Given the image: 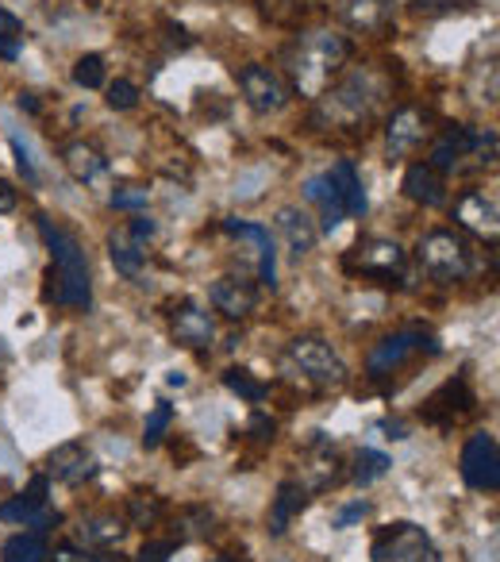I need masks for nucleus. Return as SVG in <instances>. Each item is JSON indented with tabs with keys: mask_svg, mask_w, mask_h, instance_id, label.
I'll list each match as a JSON object with an SVG mask.
<instances>
[{
	"mask_svg": "<svg viewBox=\"0 0 500 562\" xmlns=\"http://www.w3.org/2000/svg\"><path fill=\"white\" fill-rule=\"evenodd\" d=\"M35 227H39L43 243L50 250L47 301L73 308V313H89V305H93V281H89V258L81 250V243L73 239V232H66L50 216H35Z\"/></svg>",
	"mask_w": 500,
	"mask_h": 562,
	"instance_id": "nucleus-1",
	"label": "nucleus"
},
{
	"mask_svg": "<svg viewBox=\"0 0 500 562\" xmlns=\"http://www.w3.org/2000/svg\"><path fill=\"white\" fill-rule=\"evenodd\" d=\"M351 63V40L339 32H305L297 40L289 55V78L305 101H320L331 89V81L343 74V66Z\"/></svg>",
	"mask_w": 500,
	"mask_h": 562,
	"instance_id": "nucleus-2",
	"label": "nucleus"
},
{
	"mask_svg": "<svg viewBox=\"0 0 500 562\" xmlns=\"http://www.w3.org/2000/svg\"><path fill=\"white\" fill-rule=\"evenodd\" d=\"M285 374L293 378H305L308 385H320V390H339L346 385V367L331 344H323L320 336H305V339H293L285 347V359H282Z\"/></svg>",
	"mask_w": 500,
	"mask_h": 562,
	"instance_id": "nucleus-3",
	"label": "nucleus"
},
{
	"mask_svg": "<svg viewBox=\"0 0 500 562\" xmlns=\"http://www.w3.org/2000/svg\"><path fill=\"white\" fill-rule=\"evenodd\" d=\"M416 258H420L423 273L435 281H466L474 273V250H469L466 235L435 227L416 243Z\"/></svg>",
	"mask_w": 500,
	"mask_h": 562,
	"instance_id": "nucleus-4",
	"label": "nucleus"
},
{
	"mask_svg": "<svg viewBox=\"0 0 500 562\" xmlns=\"http://www.w3.org/2000/svg\"><path fill=\"white\" fill-rule=\"evenodd\" d=\"M462 158H477L481 166H492L497 162V132L492 127H462V124L446 127L435 139V147H431L428 166L439 173H451L462 166Z\"/></svg>",
	"mask_w": 500,
	"mask_h": 562,
	"instance_id": "nucleus-5",
	"label": "nucleus"
},
{
	"mask_svg": "<svg viewBox=\"0 0 500 562\" xmlns=\"http://www.w3.org/2000/svg\"><path fill=\"white\" fill-rule=\"evenodd\" d=\"M377 97H382V89L374 86L370 74H351L343 86H336L331 93L320 97L316 120H320V124H336V127H354L370 116Z\"/></svg>",
	"mask_w": 500,
	"mask_h": 562,
	"instance_id": "nucleus-6",
	"label": "nucleus"
},
{
	"mask_svg": "<svg viewBox=\"0 0 500 562\" xmlns=\"http://www.w3.org/2000/svg\"><path fill=\"white\" fill-rule=\"evenodd\" d=\"M416 355H439L435 336H431V331H420V328L393 331V336H385L382 344H374V351L366 355V374L389 378V374H397L400 367H408Z\"/></svg>",
	"mask_w": 500,
	"mask_h": 562,
	"instance_id": "nucleus-7",
	"label": "nucleus"
},
{
	"mask_svg": "<svg viewBox=\"0 0 500 562\" xmlns=\"http://www.w3.org/2000/svg\"><path fill=\"white\" fill-rule=\"evenodd\" d=\"M370 554H374V562H443V554L431 543V536L412 520L389 524V528L377 531Z\"/></svg>",
	"mask_w": 500,
	"mask_h": 562,
	"instance_id": "nucleus-8",
	"label": "nucleus"
},
{
	"mask_svg": "<svg viewBox=\"0 0 500 562\" xmlns=\"http://www.w3.org/2000/svg\"><path fill=\"white\" fill-rule=\"evenodd\" d=\"M462 482L477 493H497L500 490V447L492 431H474L462 447Z\"/></svg>",
	"mask_w": 500,
	"mask_h": 562,
	"instance_id": "nucleus-9",
	"label": "nucleus"
},
{
	"mask_svg": "<svg viewBox=\"0 0 500 562\" xmlns=\"http://www.w3.org/2000/svg\"><path fill=\"white\" fill-rule=\"evenodd\" d=\"M239 89H242V101L250 104L254 112L270 116V112H282L289 104V86L282 81V74H274L270 66L262 63H247L239 66Z\"/></svg>",
	"mask_w": 500,
	"mask_h": 562,
	"instance_id": "nucleus-10",
	"label": "nucleus"
},
{
	"mask_svg": "<svg viewBox=\"0 0 500 562\" xmlns=\"http://www.w3.org/2000/svg\"><path fill=\"white\" fill-rule=\"evenodd\" d=\"M47 493H50V477L47 474L32 477V485H27L20 497H12V501H4V505H0V520H4V524H24V528H32V531L55 528L58 513H50V508H47Z\"/></svg>",
	"mask_w": 500,
	"mask_h": 562,
	"instance_id": "nucleus-11",
	"label": "nucleus"
},
{
	"mask_svg": "<svg viewBox=\"0 0 500 562\" xmlns=\"http://www.w3.org/2000/svg\"><path fill=\"white\" fill-rule=\"evenodd\" d=\"M428 135H431V116L423 109H416V104H405L385 124V150H389V158H408L420 150V143Z\"/></svg>",
	"mask_w": 500,
	"mask_h": 562,
	"instance_id": "nucleus-12",
	"label": "nucleus"
},
{
	"mask_svg": "<svg viewBox=\"0 0 500 562\" xmlns=\"http://www.w3.org/2000/svg\"><path fill=\"white\" fill-rule=\"evenodd\" d=\"M343 266L362 278H393L405 270V247L393 239H366L346 255Z\"/></svg>",
	"mask_w": 500,
	"mask_h": 562,
	"instance_id": "nucleus-13",
	"label": "nucleus"
},
{
	"mask_svg": "<svg viewBox=\"0 0 500 562\" xmlns=\"http://www.w3.org/2000/svg\"><path fill=\"white\" fill-rule=\"evenodd\" d=\"M96 470H101L96 454L89 451L86 443H78V439H70V443L55 447V451L47 454V477H55V482H63V485L93 482Z\"/></svg>",
	"mask_w": 500,
	"mask_h": 562,
	"instance_id": "nucleus-14",
	"label": "nucleus"
},
{
	"mask_svg": "<svg viewBox=\"0 0 500 562\" xmlns=\"http://www.w3.org/2000/svg\"><path fill=\"white\" fill-rule=\"evenodd\" d=\"M474 390H469L466 374L451 378V382L443 385V390H435L428 397V405H423V420L428 424H439V428H451V424H458L462 416L474 408Z\"/></svg>",
	"mask_w": 500,
	"mask_h": 562,
	"instance_id": "nucleus-15",
	"label": "nucleus"
},
{
	"mask_svg": "<svg viewBox=\"0 0 500 562\" xmlns=\"http://www.w3.org/2000/svg\"><path fill=\"white\" fill-rule=\"evenodd\" d=\"M224 232L235 235V239H247L254 247V255H259V281L266 290H277V247L270 227L250 224V220H224Z\"/></svg>",
	"mask_w": 500,
	"mask_h": 562,
	"instance_id": "nucleus-16",
	"label": "nucleus"
},
{
	"mask_svg": "<svg viewBox=\"0 0 500 562\" xmlns=\"http://www.w3.org/2000/svg\"><path fill=\"white\" fill-rule=\"evenodd\" d=\"M208 301L219 316H227V321H247V316L254 313V305H259V290H254L250 281L231 278V273H227V278L212 281Z\"/></svg>",
	"mask_w": 500,
	"mask_h": 562,
	"instance_id": "nucleus-17",
	"label": "nucleus"
},
{
	"mask_svg": "<svg viewBox=\"0 0 500 562\" xmlns=\"http://www.w3.org/2000/svg\"><path fill=\"white\" fill-rule=\"evenodd\" d=\"M397 0H336V16L351 32H385L393 24Z\"/></svg>",
	"mask_w": 500,
	"mask_h": 562,
	"instance_id": "nucleus-18",
	"label": "nucleus"
},
{
	"mask_svg": "<svg viewBox=\"0 0 500 562\" xmlns=\"http://www.w3.org/2000/svg\"><path fill=\"white\" fill-rule=\"evenodd\" d=\"M170 324H173V339H178L181 347H189V351H204V347H212V339H216V321H212V313L193 305V301L173 308Z\"/></svg>",
	"mask_w": 500,
	"mask_h": 562,
	"instance_id": "nucleus-19",
	"label": "nucleus"
},
{
	"mask_svg": "<svg viewBox=\"0 0 500 562\" xmlns=\"http://www.w3.org/2000/svg\"><path fill=\"white\" fill-rule=\"evenodd\" d=\"M454 220H458L462 232L469 235H489V239H497V201H492L489 193H481V189H469V193L458 196V204H454Z\"/></svg>",
	"mask_w": 500,
	"mask_h": 562,
	"instance_id": "nucleus-20",
	"label": "nucleus"
},
{
	"mask_svg": "<svg viewBox=\"0 0 500 562\" xmlns=\"http://www.w3.org/2000/svg\"><path fill=\"white\" fill-rule=\"evenodd\" d=\"M274 224H277V232H282L285 247L293 250V258L312 255L316 243H320V227H316V220L308 216L305 209H297V204H285V209H277Z\"/></svg>",
	"mask_w": 500,
	"mask_h": 562,
	"instance_id": "nucleus-21",
	"label": "nucleus"
},
{
	"mask_svg": "<svg viewBox=\"0 0 500 562\" xmlns=\"http://www.w3.org/2000/svg\"><path fill=\"white\" fill-rule=\"evenodd\" d=\"M308 508V485L297 482V477H285L274 493V505H270V536H285L289 524L297 520Z\"/></svg>",
	"mask_w": 500,
	"mask_h": 562,
	"instance_id": "nucleus-22",
	"label": "nucleus"
},
{
	"mask_svg": "<svg viewBox=\"0 0 500 562\" xmlns=\"http://www.w3.org/2000/svg\"><path fill=\"white\" fill-rule=\"evenodd\" d=\"M405 196L416 204H423V209H439V204L446 201V181L439 170H431L428 162H416L408 166L405 173Z\"/></svg>",
	"mask_w": 500,
	"mask_h": 562,
	"instance_id": "nucleus-23",
	"label": "nucleus"
},
{
	"mask_svg": "<svg viewBox=\"0 0 500 562\" xmlns=\"http://www.w3.org/2000/svg\"><path fill=\"white\" fill-rule=\"evenodd\" d=\"M305 201L320 204V224H316L320 232H336V227L346 220V209H343V201H339L328 173H316V178L305 181Z\"/></svg>",
	"mask_w": 500,
	"mask_h": 562,
	"instance_id": "nucleus-24",
	"label": "nucleus"
},
{
	"mask_svg": "<svg viewBox=\"0 0 500 562\" xmlns=\"http://www.w3.org/2000/svg\"><path fill=\"white\" fill-rule=\"evenodd\" d=\"M127 536V520L116 513H101V516H86L78 528V539L81 547H96V551H104V547H116L120 539Z\"/></svg>",
	"mask_w": 500,
	"mask_h": 562,
	"instance_id": "nucleus-25",
	"label": "nucleus"
},
{
	"mask_svg": "<svg viewBox=\"0 0 500 562\" xmlns=\"http://www.w3.org/2000/svg\"><path fill=\"white\" fill-rule=\"evenodd\" d=\"M328 178H331V186H336V193H339V201H343V209H346V216H362L366 212V189H362V178H359V170H354V162H336L328 170Z\"/></svg>",
	"mask_w": 500,
	"mask_h": 562,
	"instance_id": "nucleus-26",
	"label": "nucleus"
},
{
	"mask_svg": "<svg viewBox=\"0 0 500 562\" xmlns=\"http://www.w3.org/2000/svg\"><path fill=\"white\" fill-rule=\"evenodd\" d=\"M63 162L66 170L73 173L78 181H96L104 170H109V158H104V150H96L93 143H66L63 147Z\"/></svg>",
	"mask_w": 500,
	"mask_h": 562,
	"instance_id": "nucleus-27",
	"label": "nucleus"
},
{
	"mask_svg": "<svg viewBox=\"0 0 500 562\" xmlns=\"http://www.w3.org/2000/svg\"><path fill=\"white\" fill-rule=\"evenodd\" d=\"M109 255L124 278H139L147 266V243H139L132 232H112L109 235Z\"/></svg>",
	"mask_w": 500,
	"mask_h": 562,
	"instance_id": "nucleus-28",
	"label": "nucleus"
},
{
	"mask_svg": "<svg viewBox=\"0 0 500 562\" xmlns=\"http://www.w3.org/2000/svg\"><path fill=\"white\" fill-rule=\"evenodd\" d=\"M50 547H47V531H20L9 543L0 547V562H47Z\"/></svg>",
	"mask_w": 500,
	"mask_h": 562,
	"instance_id": "nucleus-29",
	"label": "nucleus"
},
{
	"mask_svg": "<svg viewBox=\"0 0 500 562\" xmlns=\"http://www.w3.org/2000/svg\"><path fill=\"white\" fill-rule=\"evenodd\" d=\"M224 385L235 393V397L247 401V405H262V401H266V385H262L259 378L250 374V370H242V367L224 370Z\"/></svg>",
	"mask_w": 500,
	"mask_h": 562,
	"instance_id": "nucleus-30",
	"label": "nucleus"
},
{
	"mask_svg": "<svg viewBox=\"0 0 500 562\" xmlns=\"http://www.w3.org/2000/svg\"><path fill=\"white\" fill-rule=\"evenodd\" d=\"M389 467H393L389 454L370 451V447H362V451L354 454V470H351V477H354V482H359V485H374L377 477L389 474Z\"/></svg>",
	"mask_w": 500,
	"mask_h": 562,
	"instance_id": "nucleus-31",
	"label": "nucleus"
},
{
	"mask_svg": "<svg viewBox=\"0 0 500 562\" xmlns=\"http://www.w3.org/2000/svg\"><path fill=\"white\" fill-rule=\"evenodd\" d=\"M104 78H109V66H104L101 55H81L73 63V81L81 89H104Z\"/></svg>",
	"mask_w": 500,
	"mask_h": 562,
	"instance_id": "nucleus-32",
	"label": "nucleus"
},
{
	"mask_svg": "<svg viewBox=\"0 0 500 562\" xmlns=\"http://www.w3.org/2000/svg\"><path fill=\"white\" fill-rule=\"evenodd\" d=\"M173 420V405H155V413L147 416V428H143V447H158L166 439V428Z\"/></svg>",
	"mask_w": 500,
	"mask_h": 562,
	"instance_id": "nucleus-33",
	"label": "nucleus"
},
{
	"mask_svg": "<svg viewBox=\"0 0 500 562\" xmlns=\"http://www.w3.org/2000/svg\"><path fill=\"white\" fill-rule=\"evenodd\" d=\"M147 201H150V189H143V186H120V189H112V196H109V204L120 212L147 209Z\"/></svg>",
	"mask_w": 500,
	"mask_h": 562,
	"instance_id": "nucleus-34",
	"label": "nucleus"
},
{
	"mask_svg": "<svg viewBox=\"0 0 500 562\" xmlns=\"http://www.w3.org/2000/svg\"><path fill=\"white\" fill-rule=\"evenodd\" d=\"M104 101H109V109H116V112H132L135 104H139V89H135L132 81L116 78L109 86V97H104Z\"/></svg>",
	"mask_w": 500,
	"mask_h": 562,
	"instance_id": "nucleus-35",
	"label": "nucleus"
},
{
	"mask_svg": "<svg viewBox=\"0 0 500 562\" xmlns=\"http://www.w3.org/2000/svg\"><path fill=\"white\" fill-rule=\"evenodd\" d=\"M178 543L181 539H147L135 554V562H170L178 554Z\"/></svg>",
	"mask_w": 500,
	"mask_h": 562,
	"instance_id": "nucleus-36",
	"label": "nucleus"
},
{
	"mask_svg": "<svg viewBox=\"0 0 500 562\" xmlns=\"http://www.w3.org/2000/svg\"><path fill=\"white\" fill-rule=\"evenodd\" d=\"M158 513H162V501H158V497H150V501L132 497V524H135V528H147V524H155Z\"/></svg>",
	"mask_w": 500,
	"mask_h": 562,
	"instance_id": "nucleus-37",
	"label": "nucleus"
},
{
	"mask_svg": "<svg viewBox=\"0 0 500 562\" xmlns=\"http://www.w3.org/2000/svg\"><path fill=\"white\" fill-rule=\"evenodd\" d=\"M12 150H16V170L24 173V181H39V170H35V162H32V150L24 147V139L20 135H12Z\"/></svg>",
	"mask_w": 500,
	"mask_h": 562,
	"instance_id": "nucleus-38",
	"label": "nucleus"
},
{
	"mask_svg": "<svg viewBox=\"0 0 500 562\" xmlns=\"http://www.w3.org/2000/svg\"><path fill=\"white\" fill-rule=\"evenodd\" d=\"M370 513V501H354V505H346L343 513H339V528H346V524H354V520H362V516Z\"/></svg>",
	"mask_w": 500,
	"mask_h": 562,
	"instance_id": "nucleus-39",
	"label": "nucleus"
},
{
	"mask_svg": "<svg viewBox=\"0 0 500 562\" xmlns=\"http://www.w3.org/2000/svg\"><path fill=\"white\" fill-rule=\"evenodd\" d=\"M50 562H93V554L78 551V547L66 543V547H55V559H50Z\"/></svg>",
	"mask_w": 500,
	"mask_h": 562,
	"instance_id": "nucleus-40",
	"label": "nucleus"
},
{
	"mask_svg": "<svg viewBox=\"0 0 500 562\" xmlns=\"http://www.w3.org/2000/svg\"><path fill=\"white\" fill-rule=\"evenodd\" d=\"M127 232H132V235H135V239H139V243H147L150 235L158 232V224H155V220H150V216H135V224L127 227Z\"/></svg>",
	"mask_w": 500,
	"mask_h": 562,
	"instance_id": "nucleus-41",
	"label": "nucleus"
},
{
	"mask_svg": "<svg viewBox=\"0 0 500 562\" xmlns=\"http://www.w3.org/2000/svg\"><path fill=\"white\" fill-rule=\"evenodd\" d=\"M20 32H24V24H20V16H12L4 4H0V35H16L20 40Z\"/></svg>",
	"mask_w": 500,
	"mask_h": 562,
	"instance_id": "nucleus-42",
	"label": "nucleus"
},
{
	"mask_svg": "<svg viewBox=\"0 0 500 562\" xmlns=\"http://www.w3.org/2000/svg\"><path fill=\"white\" fill-rule=\"evenodd\" d=\"M0 58H9V63H16V58H20V40H16V35H0Z\"/></svg>",
	"mask_w": 500,
	"mask_h": 562,
	"instance_id": "nucleus-43",
	"label": "nucleus"
},
{
	"mask_svg": "<svg viewBox=\"0 0 500 562\" xmlns=\"http://www.w3.org/2000/svg\"><path fill=\"white\" fill-rule=\"evenodd\" d=\"M250 431H254V436H259V439H274V420H266V416H262V413H254V420H250Z\"/></svg>",
	"mask_w": 500,
	"mask_h": 562,
	"instance_id": "nucleus-44",
	"label": "nucleus"
},
{
	"mask_svg": "<svg viewBox=\"0 0 500 562\" xmlns=\"http://www.w3.org/2000/svg\"><path fill=\"white\" fill-rule=\"evenodd\" d=\"M12 209H16V189L0 178V212H12Z\"/></svg>",
	"mask_w": 500,
	"mask_h": 562,
	"instance_id": "nucleus-45",
	"label": "nucleus"
},
{
	"mask_svg": "<svg viewBox=\"0 0 500 562\" xmlns=\"http://www.w3.org/2000/svg\"><path fill=\"white\" fill-rule=\"evenodd\" d=\"M16 104H20L24 112H39V101H35V93H20V97H16Z\"/></svg>",
	"mask_w": 500,
	"mask_h": 562,
	"instance_id": "nucleus-46",
	"label": "nucleus"
},
{
	"mask_svg": "<svg viewBox=\"0 0 500 562\" xmlns=\"http://www.w3.org/2000/svg\"><path fill=\"white\" fill-rule=\"evenodd\" d=\"M166 382H170V385H178V390H181V385H185V374H178V370H173V374L166 378Z\"/></svg>",
	"mask_w": 500,
	"mask_h": 562,
	"instance_id": "nucleus-47",
	"label": "nucleus"
},
{
	"mask_svg": "<svg viewBox=\"0 0 500 562\" xmlns=\"http://www.w3.org/2000/svg\"><path fill=\"white\" fill-rule=\"evenodd\" d=\"M93 562H120V559H112V554H93Z\"/></svg>",
	"mask_w": 500,
	"mask_h": 562,
	"instance_id": "nucleus-48",
	"label": "nucleus"
},
{
	"mask_svg": "<svg viewBox=\"0 0 500 562\" xmlns=\"http://www.w3.org/2000/svg\"><path fill=\"white\" fill-rule=\"evenodd\" d=\"M208 562H242V559H231V554H219V559H208Z\"/></svg>",
	"mask_w": 500,
	"mask_h": 562,
	"instance_id": "nucleus-49",
	"label": "nucleus"
}]
</instances>
